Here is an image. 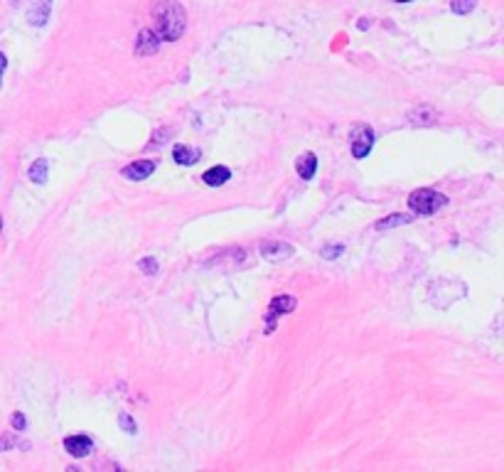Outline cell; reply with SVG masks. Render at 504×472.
<instances>
[{"label": "cell", "mask_w": 504, "mask_h": 472, "mask_svg": "<svg viewBox=\"0 0 504 472\" xmlns=\"http://www.w3.org/2000/svg\"><path fill=\"white\" fill-rule=\"evenodd\" d=\"M229 177H231V170L224 168V165H217V168H209L207 172H204L202 180H204V185H209V187H221L224 182H229Z\"/></svg>", "instance_id": "8fae6325"}, {"label": "cell", "mask_w": 504, "mask_h": 472, "mask_svg": "<svg viewBox=\"0 0 504 472\" xmlns=\"http://www.w3.org/2000/svg\"><path fill=\"white\" fill-rule=\"evenodd\" d=\"M8 448H15V436H13V433H5V436L0 438V453H5Z\"/></svg>", "instance_id": "d6986e66"}, {"label": "cell", "mask_w": 504, "mask_h": 472, "mask_svg": "<svg viewBox=\"0 0 504 472\" xmlns=\"http://www.w3.org/2000/svg\"><path fill=\"white\" fill-rule=\"evenodd\" d=\"M342 251H345V246H342V243H332V246H325L323 248V251H320V256H323V258H337V256H340V253Z\"/></svg>", "instance_id": "e0dca14e"}, {"label": "cell", "mask_w": 504, "mask_h": 472, "mask_svg": "<svg viewBox=\"0 0 504 472\" xmlns=\"http://www.w3.org/2000/svg\"><path fill=\"white\" fill-rule=\"evenodd\" d=\"M158 49H160V37L155 35V30H151V27H143L136 40V54L138 57H151Z\"/></svg>", "instance_id": "5b68a950"}, {"label": "cell", "mask_w": 504, "mask_h": 472, "mask_svg": "<svg viewBox=\"0 0 504 472\" xmlns=\"http://www.w3.org/2000/svg\"><path fill=\"white\" fill-rule=\"evenodd\" d=\"M64 451L74 455V458H86V455H91L94 451V441L89 436H84V433H76V436L64 438Z\"/></svg>", "instance_id": "8992f818"}, {"label": "cell", "mask_w": 504, "mask_h": 472, "mask_svg": "<svg viewBox=\"0 0 504 472\" xmlns=\"http://www.w3.org/2000/svg\"><path fill=\"white\" fill-rule=\"evenodd\" d=\"M49 10H52V0H35L32 8L27 10V20H30L32 25L42 27L44 22L49 20Z\"/></svg>", "instance_id": "9c48e42d"}, {"label": "cell", "mask_w": 504, "mask_h": 472, "mask_svg": "<svg viewBox=\"0 0 504 472\" xmlns=\"http://www.w3.org/2000/svg\"><path fill=\"white\" fill-rule=\"evenodd\" d=\"M448 204V197L435 190H425V187H420V190L411 192V197H408V207H411V212H416L420 216H430L435 214L438 209H443Z\"/></svg>", "instance_id": "7a4b0ae2"}, {"label": "cell", "mask_w": 504, "mask_h": 472, "mask_svg": "<svg viewBox=\"0 0 504 472\" xmlns=\"http://www.w3.org/2000/svg\"><path fill=\"white\" fill-rule=\"evenodd\" d=\"M119 426H121V428H124L126 433H136V431H138L136 421H133L128 413H121V416H119Z\"/></svg>", "instance_id": "ac0fdd59"}, {"label": "cell", "mask_w": 504, "mask_h": 472, "mask_svg": "<svg viewBox=\"0 0 504 472\" xmlns=\"http://www.w3.org/2000/svg\"><path fill=\"white\" fill-rule=\"evenodd\" d=\"M153 172H155V160H136V163L126 165V168L121 170V175H124L126 180L141 182L146 180V177H151Z\"/></svg>", "instance_id": "ba28073f"}, {"label": "cell", "mask_w": 504, "mask_h": 472, "mask_svg": "<svg viewBox=\"0 0 504 472\" xmlns=\"http://www.w3.org/2000/svg\"><path fill=\"white\" fill-rule=\"evenodd\" d=\"M298 301L293 296H288V293H281V296H276L273 301H271L268 310H266V335H271V332L276 330V322H278L281 315H288L296 310Z\"/></svg>", "instance_id": "3957f363"}, {"label": "cell", "mask_w": 504, "mask_h": 472, "mask_svg": "<svg viewBox=\"0 0 504 472\" xmlns=\"http://www.w3.org/2000/svg\"><path fill=\"white\" fill-rule=\"evenodd\" d=\"M411 219H413V216H408V214H391V216H386V219L376 221V229H394V226L408 224Z\"/></svg>", "instance_id": "5bb4252c"}, {"label": "cell", "mask_w": 504, "mask_h": 472, "mask_svg": "<svg viewBox=\"0 0 504 472\" xmlns=\"http://www.w3.org/2000/svg\"><path fill=\"white\" fill-rule=\"evenodd\" d=\"M0 229H3V216H0Z\"/></svg>", "instance_id": "603a6c76"}, {"label": "cell", "mask_w": 504, "mask_h": 472, "mask_svg": "<svg viewBox=\"0 0 504 472\" xmlns=\"http://www.w3.org/2000/svg\"><path fill=\"white\" fill-rule=\"evenodd\" d=\"M47 170H49V160L40 158V160H35V163L30 165L27 177H30V182H35V185H44V182H47Z\"/></svg>", "instance_id": "7c38bea8"}, {"label": "cell", "mask_w": 504, "mask_h": 472, "mask_svg": "<svg viewBox=\"0 0 504 472\" xmlns=\"http://www.w3.org/2000/svg\"><path fill=\"white\" fill-rule=\"evenodd\" d=\"M173 158L177 165H195L199 160V151L197 148H187V146H175Z\"/></svg>", "instance_id": "4fadbf2b"}, {"label": "cell", "mask_w": 504, "mask_h": 472, "mask_svg": "<svg viewBox=\"0 0 504 472\" xmlns=\"http://www.w3.org/2000/svg\"><path fill=\"white\" fill-rule=\"evenodd\" d=\"M296 172L303 180L315 177V172H318V158H315V153H303L301 158L296 160Z\"/></svg>", "instance_id": "30bf717a"}, {"label": "cell", "mask_w": 504, "mask_h": 472, "mask_svg": "<svg viewBox=\"0 0 504 472\" xmlns=\"http://www.w3.org/2000/svg\"><path fill=\"white\" fill-rule=\"evenodd\" d=\"M450 8L455 15H468L478 8V0H450Z\"/></svg>", "instance_id": "9a60e30c"}, {"label": "cell", "mask_w": 504, "mask_h": 472, "mask_svg": "<svg viewBox=\"0 0 504 472\" xmlns=\"http://www.w3.org/2000/svg\"><path fill=\"white\" fill-rule=\"evenodd\" d=\"M138 268H141L146 276H155L158 273V261H155L153 256H146V258L138 261Z\"/></svg>", "instance_id": "2e32d148"}, {"label": "cell", "mask_w": 504, "mask_h": 472, "mask_svg": "<svg viewBox=\"0 0 504 472\" xmlns=\"http://www.w3.org/2000/svg\"><path fill=\"white\" fill-rule=\"evenodd\" d=\"M394 3H411V0H394Z\"/></svg>", "instance_id": "7402d4cb"}, {"label": "cell", "mask_w": 504, "mask_h": 472, "mask_svg": "<svg viewBox=\"0 0 504 472\" xmlns=\"http://www.w3.org/2000/svg\"><path fill=\"white\" fill-rule=\"evenodd\" d=\"M372 148H374V131L369 126H359L352 136V155L357 160H362L372 153Z\"/></svg>", "instance_id": "277c9868"}, {"label": "cell", "mask_w": 504, "mask_h": 472, "mask_svg": "<svg viewBox=\"0 0 504 472\" xmlns=\"http://www.w3.org/2000/svg\"><path fill=\"white\" fill-rule=\"evenodd\" d=\"M153 18H155V35L160 42H175L182 37L187 27V15L177 0H158L153 5Z\"/></svg>", "instance_id": "6da1fadb"}, {"label": "cell", "mask_w": 504, "mask_h": 472, "mask_svg": "<svg viewBox=\"0 0 504 472\" xmlns=\"http://www.w3.org/2000/svg\"><path fill=\"white\" fill-rule=\"evenodd\" d=\"M293 253H296V248L291 246V243H286V241H266L261 243V256L266 261H286V258H291Z\"/></svg>", "instance_id": "52a82bcc"}, {"label": "cell", "mask_w": 504, "mask_h": 472, "mask_svg": "<svg viewBox=\"0 0 504 472\" xmlns=\"http://www.w3.org/2000/svg\"><path fill=\"white\" fill-rule=\"evenodd\" d=\"M8 69V57H5L3 52H0V84H3V71Z\"/></svg>", "instance_id": "44dd1931"}, {"label": "cell", "mask_w": 504, "mask_h": 472, "mask_svg": "<svg viewBox=\"0 0 504 472\" xmlns=\"http://www.w3.org/2000/svg\"><path fill=\"white\" fill-rule=\"evenodd\" d=\"M25 426H27L25 416H22L20 411H15V413H13V428L15 431H25Z\"/></svg>", "instance_id": "ffe728a7"}]
</instances>
